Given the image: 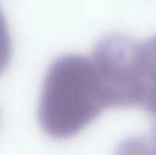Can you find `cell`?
Masks as SVG:
<instances>
[{
    "mask_svg": "<svg viewBox=\"0 0 156 155\" xmlns=\"http://www.w3.org/2000/svg\"><path fill=\"white\" fill-rule=\"evenodd\" d=\"M109 106L92 58L68 54L48 68L39 99L38 121L50 137L74 136Z\"/></svg>",
    "mask_w": 156,
    "mask_h": 155,
    "instance_id": "6da1fadb",
    "label": "cell"
},
{
    "mask_svg": "<svg viewBox=\"0 0 156 155\" xmlns=\"http://www.w3.org/2000/svg\"><path fill=\"white\" fill-rule=\"evenodd\" d=\"M139 42L120 34L101 38L91 58L104 86L110 107L139 106Z\"/></svg>",
    "mask_w": 156,
    "mask_h": 155,
    "instance_id": "7a4b0ae2",
    "label": "cell"
},
{
    "mask_svg": "<svg viewBox=\"0 0 156 155\" xmlns=\"http://www.w3.org/2000/svg\"><path fill=\"white\" fill-rule=\"evenodd\" d=\"M138 88L139 106L156 118V36L139 45Z\"/></svg>",
    "mask_w": 156,
    "mask_h": 155,
    "instance_id": "3957f363",
    "label": "cell"
},
{
    "mask_svg": "<svg viewBox=\"0 0 156 155\" xmlns=\"http://www.w3.org/2000/svg\"><path fill=\"white\" fill-rule=\"evenodd\" d=\"M115 155H156V146L151 138H130L121 143Z\"/></svg>",
    "mask_w": 156,
    "mask_h": 155,
    "instance_id": "277c9868",
    "label": "cell"
},
{
    "mask_svg": "<svg viewBox=\"0 0 156 155\" xmlns=\"http://www.w3.org/2000/svg\"><path fill=\"white\" fill-rule=\"evenodd\" d=\"M151 139L153 140V142L154 143V144H155L156 146V123L155 125H154V132H153V135L151 136Z\"/></svg>",
    "mask_w": 156,
    "mask_h": 155,
    "instance_id": "5b68a950",
    "label": "cell"
}]
</instances>
